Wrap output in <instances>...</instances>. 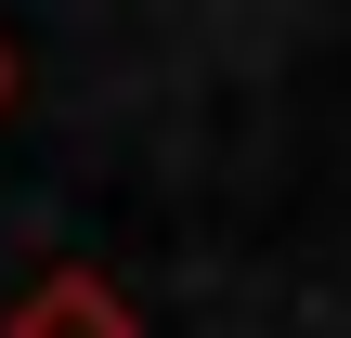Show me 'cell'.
Instances as JSON below:
<instances>
[{
  "mask_svg": "<svg viewBox=\"0 0 351 338\" xmlns=\"http://www.w3.org/2000/svg\"><path fill=\"white\" fill-rule=\"evenodd\" d=\"M13 91H26V65H13V39H0V117H13Z\"/></svg>",
  "mask_w": 351,
  "mask_h": 338,
  "instance_id": "cell-2",
  "label": "cell"
},
{
  "mask_svg": "<svg viewBox=\"0 0 351 338\" xmlns=\"http://www.w3.org/2000/svg\"><path fill=\"white\" fill-rule=\"evenodd\" d=\"M0 338H143V313H130V287H117V274L52 261V274H26V287H13Z\"/></svg>",
  "mask_w": 351,
  "mask_h": 338,
  "instance_id": "cell-1",
  "label": "cell"
}]
</instances>
